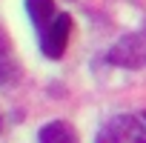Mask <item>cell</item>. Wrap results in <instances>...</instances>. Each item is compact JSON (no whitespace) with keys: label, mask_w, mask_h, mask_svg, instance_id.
<instances>
[{"label":"cell","mask_w":146,"mask_h":143,"mask_svg":"<svg viewBox=\"0 0 146 143\" xmlns=\"http://www.w3.org/2000/svg\"><path fill=\"white\" fill-rule=\"evenodd\" d=\"M100 140H146L143 117H112L106 129H100Z\"/></svg>","instance_id":"3"},{"label":"cell","mask_w":146,"mask_h":143,"mask_svg":"<svg viewBox=\"0 0 146 143\" xmlns=\"http://www.w3.org/2000/svg\"><path fill=\"white\" fill-rule=\"evenodd\" d=\"M40 140L43 143H72L75 140V132H72L63 120H54V123L40 129Z\"/></svg>","instance_id":"4"},{"label":"cell","mask_w":146,"mask_h":143,"mask_svg":"<svg viewBox=\"0 0 146 143\" xmlns=\"http://www.w3.org/2000/svg\"><path fill=\"white\" fill-rule=\"evenodd\" d=\"M69 34H72V17H69V15L52 17V20L40 29V49H43V54L52 57V60H57V57L66 52Z\"/></svg>","instance_id":"1"},{"label":"cell","mask_w":146,"mask_h":143,"mask_svg":"<svg viewBox=\"0 0 146 143\" xmlns=\"http://www.w3.org/2000/svg\"><path fill=\"white\" fill-rule=\"evenodd\" d=\"M109 63L115 66H126V69H140L146 66V29L126 34L112 52H109Z\"/></svg>","instance_id":"2"},{"label":"cell","mask_w":146,"mask_h":143,"mask_svg":"<svg viewBox=\"0 0 146 143\" xmlns=\"http://www.w3.org/2000/svg\"><path fill=\"white\" fill-rule=\"evenodd\" d=\"M26 6H29V15H32L35 26H40V29L54 17V0H26Z\"/></svg>","instance_id":"5"}]
</instances>
